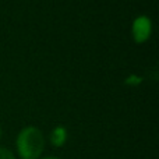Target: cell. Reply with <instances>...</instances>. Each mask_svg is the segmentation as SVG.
<instances>
[{
  "mask_svg": "<svg viewBox=\"0 0 159 159\" xmlns=\"http://www.w3.org/2000/svg\"><path fill=\"white\" fill-rule=\"evenodd\" d=\"M127 84H131V82H134V84H138V82H141V78H135L134 75H131L129 80H126Z\"/></svg>",
  "mask_w": 159,
  "mask_h": 159,
  "instance_id": "obj_5",
  "label": "cell"
},
{
  "mask_svg": "<svg viewBox=\"0 0 159 159\" xmlns=\"http://www.w3.org/2000/svg\"><path fill=\"white\" fill-rule=\"evenodd\" d=\"M0 159H16L13 152L6 148H0Z\"/></svg>",
  "mask_w": 159,
  "mask_h": 159,
  "instance_id": "obj_4",
  "label": "cell"
},
{
  "mask_svg": "<svg viewBox=\"0 0 159 159\" xmlns=\"http://www.w3.org/2000/svg\"><path fill=\"white\" fill-rule=\"evenodd\" d=\"M0 137H2V126H0Z\"/></svg>",
  "mask_w": 159,
  "mask_h": 159,
  "instance_id": "obj_7",
  "label": "cell"
},
{
  "mask_svg": "<svg viewBox=\"0 0 159 159\" xmlns=\"http://www.w3.org/2000/svg\"><path fill=\"white\" fill-rule=\"evenodd\" d=\"M45 147V138L36 127H25L17 137V151L21 159H38Z\"/></svg>",
  "mask_w": 159,
  "mask_h": 159,
  "instance_id": "obj_1",
  "label": "cell"
},
{
  "mask_svg": "<svg viewBox=\"0 0 159 159\" xmlns=\"http://www.w3.org/2000/svg\"><path fill=\"white\" fill-rule=\"evenodd\" d=\"M43 159H60V158H56V157H49V158H43Z\"/></svg>",
  "mask_w": 159,
  "mask_h": 159,
  "instance_id": "obj_6",
  "label": "cell"
},
{
  "mask_svg": "<svg viewBox=\"0 0 159 159\" xmlns=\"http://www.w3.org/2000/svg\"><path fill=\"white\" fill-rule=\"evenodd\" d=\"M67 140V130L63 126H57L50 133V143L53 147H63Z\"/></svg>",
  "mask_w": 159,
  "mask_h": 159,
  "instance_id": "obj_3",
  "label": "cell"
},
{
  "mask_svg": "<svg viewBox=\"0 0 159 159\" xmlns=\"http://www.w3.org/2000/svg\"><path fill=\"white\" fill-rule=\"evenodd\" d=\"M133 38L137 43H144L147 39L151 36V31H152V24L151 20L147 16H140L134 20L133 22Z\"/></svg>",
  "mask_w": 159,
  "mask_h": 159,
  "instance_id": "obj_2",
  "label": "cell"
}]
</instances>
